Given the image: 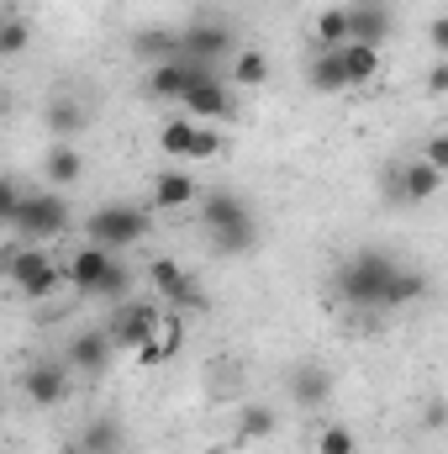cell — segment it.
Wrapping results in <instances>:
<instances>
[{
    "label": "cell",
    "mask_w": 448,
    "mask_h": 454,
    "mask_svg": "<svg viewBox=\"0 0 448 454\" xmlns=\"http://www.w3.org/2000/svg\"><path fill=\"white\" fill-rule=\"evenodd\" d=\"M196 207H201V227H206V238H212L217 254H248L253 248L259 227H253V212H248L243 196H232V191H201Z\"/></svg>",
    "instance_id": "1"
},
{
    "label": "cell",
    "mask_w": 448,
    "mask_h": 454,
    "mask_svg": "<svg viewBox=\"0 0 448 454\" xmlns=\"http://www.w3.org/2000/svg\"><path fill=\"white\" fill-rule=\"evenodd\" d=\"M396 270V254L385 248H359L337 264V296L353 307V312H380V291H385V275Z\"/></svg>",
    "instance_id": "2"
},
{
    "label": "cell",
    "mask_w": 448,
    "mask_h": 454,
    "mask_svg": "<svg viewBox=\"0 0 448 454\" xmlns=\"http://www.w3.org/2000/svg\"><path fill=\"white\" fill-rule=\"evenodd\" d=\"M148 227L153 217L143 212V207H127V201H112V207H101V212H90L85 217V243H101V248H132V243H143L148 238Z\"/></svg>",
    "instance_id": "3"
},
{
    "label": "cell",
    "mask_w": 448,
    "mask_h": 454,
    "mask_svg": "<svg viewBox=\"0 0 448 454\" xmlns=\"http://www.w3.org/2000/svg\"><path fill=\"white\" fill-rule=\"evenodd\" d=\"M11 227H16L27 243H42V238L69 232V227H74V217H69V201H64L58 191H21Z\"/></svg>",
    "instance_id": "4"
},
{
    "label": "cell",
    "mask_w": 448,
    "mask_h": 454,
    "mask_svg": "<svg viewBox=\"0 0 448 454\" xmlns=\"http://www.w3.org/2000/svg\"><path fill=\"white\" fill-rule=\"evenodd\" d=\"M5 275H11V286H16L27 301H48V296L64 286V264H53L37 243H27V248L5 254Z\"/></svg>",
    "instance_id": "5"
},
{
    "label": "cell",
    "mask_w": 448,
    "mask_h": 454,
    "mask_svg": "<svg viewBox=\"0 0 448 454\" xmlns=\"http://www.w3.org/2000/svg\"><path fill=\"white\" fill-rule=\"evenodd\" d=\"M148 286L158 291V301L169 312H206V286L196 280V270H185L180 259H153L148 264Z\"/></svg>",
    "instance_id": "6"
},
{
    "label": "cell",
    "mask_w": 448,
    "mask_h": 454,
    "mask_svg": "<svg viewBox=\"0 0 448 454\" xmlns=\"http://www.w3.org/2000/svg\"><path fill=\"white\" fill-rule=\"evenodd\" d=\"M174 53L190 59V64H212L217 69L232 53V32H227L222 21H190L185 32H174Z\"/></svg>",
    "instance_id": "7"
},
{
    "label": "cell",
    "mask_w": 448,
    "mask_h": 454,
    "mask_svg": "<svg viewBox=\"0 0 448 454\" xmlns=\"http://www.w3.org/2000/svg\"><path fill=\"white\" fill-rule=\"evenodd\" d=\"M21 396H27L32 407H58V402L69 396V364H58V359L32 364V370L21 375Z\"/></svg>",
    "instance_id": "8"
},
{
    "label": "cell",
    "mask_w": 448,
    "mask_h": 454,
    "mask_svg": "<svg viewBox=\"0 0 448 454\" xmlns=\"http://www.w3.org/2000/svg\"><path fill=\"white\" fill-rule=\"evenodd\" d=\"M112 328H106V339H112V348H137V343L153 333V323H158V307L153 301H121V307H112Z\"/></svg>",
    "instance_id": "9"
},
{
    "label": "cell",
    "mask_w": 448,
    "mask_h": 454,
    "mask_svg": "<svg viewBox=\"0 0 448 454\" xmlns=\"http://www.w3.org/2000/svg\"><path fill=\"white\" fill-rule=\"evenodd\" d=\"M438 191H444V169H433L428 159H406L390 175V196L396 201H433Z\"/></svg>",
    "instance_id": "10"
},
{
    "label": "cell",
    "mask_w": 448,
    "mask_h": 454,
    "mask_svg": "<svg viewBox=\"0 0 448 454\" xmlns=\"http://www.w3.org/2000/svg\"><path fill=\"white\" fill-rule=\"evenodd\" d=\"M180 343H185V323H180V312L158 307V323H153V333L137 343L132 354H137V364H164V359H174V354H180Z\"/></svg>",
    "instance_id": "11"
},
{
    "label": "cell",
    "mask_w": 448,
    "mask_h": 454,
    "mask_svg": "<svg viewBox=\"0 0 448 454\" xmlns=\"http://www.w3.org/2000/svg\"><path fill=\"white\" fill-rule=\"evenodd\" d=\"M348 16V43H364V48H385L390 37V11L380 0H359V5H343Z\"/></svg>",
    "instance_id": "12"
},
{
    "label": "cell",
    "mask_w": 448,
    "mask_h": 454,
    "mask_svg": "<svg viewBox=\"0 0 448 454\" xmlns=\"http://www.w3.org/2000/svg\"><path fill=\"white\" fill-rule=\"evenodd\" d=\"M428 291H433V280H428L422 270H412V264H401V259H396V270L385 275V291H380V312H401V307H417Z\"/></svg>",
    "instance_id": "13"
},
{
    "label": "cell",
    "mask_w": 448,
    "mask_h": 454,
    "mask_svg": "<svg viewBox=\"0 0 448 454\" xmlns=\"http://www.w3.org/2000/svg\"><path fill=\"white\" fill-rule=\"evenodd\" d=\"M180 106L190 112V121H222V116L232 112V90L222 85V74H212V80L190 85V90L180 96Z\"/></svg>",
    "instance_id": "14"
},
{
    "label": "cell",
    "mask_w": 448,
    "mask_h": 454,
    "mask_svg": "<svg viewBox=\"0 0 448 454\" xmlns=\"http://www.w3.org/2000/svg\"><path fill=\"white\" fill-rule=\"evenodd\" d=\"M112 248H101V243H85L80 254H69V264H64V286H74L80 296H90L96 291V280L112 270Z\"/></svg>",
    "instance_id": "15"
},
{
    "label": "cell",
    "mask_w": 448,
    "mask_h": 454,
    "mask_svg": "<svg viewBox=\"0 0 448 454\" xmlns=\"http://www.w3.org/2000/svg\"><path fill=\"white\" fill-rule=\"evenodd\" d=\"M196 201H201V185H196L190 169H164V175H153V207H158V212H180V207H196Z\"/></svg>",
    "instance_id": "16"
},
{
    "label": "cell",
    "mask_w": 448,
    "mask_h": 454,
    "mask_svg": "<svg viewBox=\"0 0 448 454\" xmlns=\"http://www.w3.org/2000/svg\"><path fill=\"white\" fill-rule=\"evenodd\" d=\"M112 339H106V328H90V333H74L69 339V370H80V375H101L106 364H112Z\"/></svg>",
    "instance_id": "17"
},
{
    "label": "cell",
    "mask_w": 448,
    "mask_h": 454,
    "mask_svg": "<svg viewBox=\"0 0 448 454\" xmlns=\"http://www.w3.org/2000/svg\"><path fill=\"white\" fill-rule=\"evenodd\" d=\"M333 396V375L322 370V364H301L296 375H290V402L296 407H322Z\"/></svg>",
    "instance_id": "18"
},
{
    "label": "cell",
    "mask_w": 448,
    "mask_h": 454,
    "mask_svg": "<svg viewBox=\"0 0 448 454\" xmlns=\"http://www.w3.org/2000/svg\"><path fill=\"white\" fill-rule=\"evenodd\" d=\"M337 64H343V80H348V90L353 85H369L375 80V69H380V48H364V43H343L333 48Z\"/></svg>",
    "instance_id": "19"
},
{
    "label": "cell",
    "mask_w": 448,
    "mask_h": 454,
    "mask_svg": "<svg viewBox=\"0 0 448 454\" xmlns=\"http://www.w3.org/2000/svg\"><path fill=\"white\" fill-rule=\"evenodd\" d=\"M42 175H48V185H80V175H85L80 148L74 143H53L48 159H42Z\"/></svg>",
    "instance_id": "20"
},
{
    "label": "cell",
    "mask_w": 448,
    "mask_h": 454,
    "mask_svg": "<svg viewBox=\"0 0 448 454\" xmlns=\"http://www.w3.org/2000/svg\"><path fill=\"white\" fill-rule=\"evenodd\" d=\"M306 85H312V90H322V96H343V90H348L343 64H337L333 48H317V59L306 64Z\"/></svg>",
    "instance_id": "21"
},
{
    "label": "cell",
    "mask_w": 448,
    "mask_h": 454,
    "mask_svg": "<svg viewBox=\"0 0 448 454\" xmlns=\"http://www.w3.org/2000/svg\"><path fill=\"white\" fill-rule=\"evenodd\" d=\"M48 127H53V137H58V143H74V137L85 132V106H80L74 96L48 101Z\"/></svg>",
    "instance_id": "22"
},
{
    "label": "cell",
    "mask_w": 448,
    "mask_h": 454,
    "mask_svg": "<svg viewBox=\"0 0 448 454\" xmlns=\"http://www.w3.org/2000/svg\"><path fill=\"white\" fill-rule=\"evenodd\" d=\"M269 434H274V412L259 407V402H243V407H237V439H243V444H259V439H269Z\"/></svg>",
    "instance_id": "23"
},
{
    "label": "cell",
    "mask_w": 448,
    "mask_h": 454,
    "mask_svg": "<svg viewBox=\"0 0 448 454\" xmlns=\"http://www.w3.org/2000/svg\"><path fill=\"white\" fill-rule=\"evenodd\" d=\"M127 291H132V270L121 264V259H112V270L96 280V291H90V301H112V307H121L127 301Z\"/></svg>",
    "instance_id": "24"
},
{
    "label": "cell",
    "mask_w": 448,
    "mask_h": 454,
    "mask_svg": "<svg viewBox=\"0 0 448 454\" xmlns=\"http://www.w3.org/2000/svg\"><path fill=\"white\" fill-rule=\"evenodd\" d=\"M190 143H196V121H190V116H174V121H164V132H158V148H164L169 159H190Z\"/></svg>",
    "instance_id": "25"
},
{
    "label": "cell",
    "mask_w": 448,
    "mask_h": 454,
    "mask_svg": "<svg viewBox=\"0 0 448 454\" xmlns=\"http://www.w3.org/2000/svg\"><path fill=\"white\" fill-rule=\"evenodd\" d=\"M232 80H237L243 90H253V85H264V80H269V59H264L259 48H243V53L232 59Z\"/></svg>",
    "instance_id": "26"
},
{
    "label": "cell",
    "mask_w": 448,
    "mask_h": 454,
    "mask_svg": "<svg viewBox=\"0 0 448 454\" xmlns=\"http://www.w3.org/2000/svg\"><path fill=\"white\" fill-rule=\"evenodd\" d=\"M85 454H116L121 450V428H116L112 418H96L90 428H85V444H80Z\"/></svg>",
    "instance_id": "27"
},
{
    "label": "cell",
    "mask_w": 448,
    "mask_h": 454,
    "mask_svg": "<svg viewBox=\"0 0 448 454\" xmlns=\"http://www.w3.org/2000/svg\"><path fill=\"white\" fill-rule=\"evenodd\" d=\"M343 43H348V16H343V5H333L317 16V48H343Z\"/></svg>",
    "instance_id": "28"
},
{
    "label": "cell",
    "mask_w": 448,
    "mask_h": 454,
    "mask_svg": "<svg viewBox=\"0 0 448 454\" xmlns=\"http://www.w3.org/2000/svg\"><path fill=\"white\" fill-rule=\"evenodd\" d=\"M27 43H32V27H27L21 16H5V21H0V59L27 53Z\"/></svg>",
    "instance_id": "29"
},
{
    "label": "cell",
    "mask_w": 448,
    "mask_h": 454,
    "mask_svg": "<svg viewBox=\"0 0 448 454\" xmlns=\"http://www.w3.org/2000/svg\"><path fill=\"white\" fill-rule=\"evenodd\" d=\"M317 454H359V444H353V434H348L343 423H328V428L317 434Z\"/></svg>",
    "instance_id": "30"
},
{
    "label": "cell",
    "mask_w": 448,
    "mask_h": 454,
    "mask_svg": "<svg viewBox=\"0 0 448 454\" xmlns=\"http://www.w3.org/2000/svg\"><path fill=\"white\" fill-rule=\"evenodd\" d=\"M227 148V137L212 127V121H196V143H190V159H217Z\"/></svg>",
    "instance_id": "31"
},
{
    "label": "cell",
    "mask_w": 448,
    "mask_h": 454,
    "mask_svg": "<svg viewBox=\"0 0 448 454\" xmlns=\"http://www.w3.org/2000/svg\"><path fill=\"white\" fill-rule=\"evenodd\" d=\"M137 53H158V59H180L169 32H137Z\"/></svg>",
    "instance_id": "32"
},
{
    "label": "cell",
    "mask_w": 448,
    "mask_h": 454,
    "mask_svg": "<svg viewBox=\"0 0 448 454\" xmlns=\"http://www.w3.org/2000/svg\"><path fill=\"white\" fill-rule=\"evenodd\" d=\"M16 201H21V185L0 175V227H11V217H16Z\"/></svg>",
    "instance_id": "33"
},
{
    "label": "cell",
    "mask_w": 448,
    "mask_h": 454,
    "mask_svg": "<svg viewBox=\"0 0 448 454\" xmlns=\"http://www.w3.org/2000/svg\"><path fill=\"white\" fill-rule=\"evenodd\" d=\"M422 159H428L433 169H444V175H448V132H433V137H428V148H422Z\"/></svg>",
    "instance_id": "34"
},
{
    "label": "cell",
    "mask_w": 448,
    "mask_h": 454,
    "mask_svg": "<svg viewBox=\"0 0 448 454\" xmlns=\"http://www.w3.org/2000/svg\"><path fill=\"white\" fill-rule=\"evenodd\" d=\"M428 90H433V96H444V90H448V59H438V64H433V74H428Z\"/></svg>",
    "instance_id": "35"
},
{
    "label": "cell",
    "mask_w": 448,
    "mask_h": 454,
    "mask_svg": "<svg viewBox=\"0 0 448 454\" xmlns=\"http://www.w3.org/2000/svg\"><path fill=\"white\" fill-rule=\"evenodd\" d=\"M428 37H433V48H438V53H448V16H433Z\"/></svg>",
    "instance_id": "36"
},
{
    "label": "cell",
    "mask_w": 448,
    "mask_h": 454,
    "mask_svg": "<svg viewBox=\"0 0 448 454\" xmlns=\"http://www.w3.org/2000/svg\"><path fill=\"white\" fill-rule=\"evenodd\" d=\"M5 16H11V11H5V5H0V21H5Z\"/></svg>",
    "instance_id": "37"
},
{
    "label": "cell",
    "mask_w": 448,
    "mask_h": 454,
    "mask_svg": "<svg viewBox=\"0 0 448 454\" xmlns=\"http://www.w3.org/2000/svg\"><path fill=\"white\" fill-rule=\"evenodd\" d=\"M85 5H96V0H85Z\"/></svg>",
    "instance_id": "38"
}]
</instances>
